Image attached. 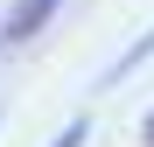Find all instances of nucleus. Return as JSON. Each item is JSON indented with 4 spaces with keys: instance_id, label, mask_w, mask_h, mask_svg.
Instances as JSON below:
<instances>
[{
    "instance_id": "f257e3e1",
    "label": "nucleus",
    "mask_w": 154,
    "mask_h": 147,
    "mask_svg": "<svg viewBox=\"0 0 154 147\" xmlns=\"http://www.w3.org/2000/svg\"><path fill=\"white\" fill-rule=\"evenodd\" d=\"M49 14H56V0H21V7L7 14V42H28L42 21H49Z\"/></svg>"
},
{
    "instance_id": "f03ea898",
    "label": "nucleus",
    "mask_w": 154,
    "mask_h": 147,
    "mask_svg": "<svg viewBox=\"0 0 154 147\" xmlns=\"http://www.w3.org/2000/svg\"><path fill=\"white\" fill-rule=\"evenodd\" d=\"M84 133H91V119H70V126H63L56 140H49V147H84Z\"/></svg>"
},
{
    "instance_id": "7ed1b4c3",
    "label": "nucleus",
    "mask_w": 154,
    "mask_h": 147,
    "mask_svg": "<svg viewBox=\"0 0 154 147\" xmlns=\"http://www.w3.org/2000/svg\"><path fill=\"white\" fill-rule=\"evenodd\" d=\"M140 147H154V112H147V119H140Z\"/></svg>"
}]
</instances>
